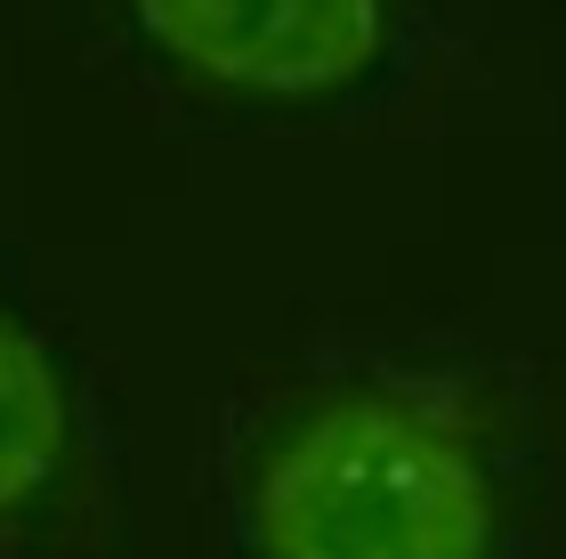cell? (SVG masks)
<instances>
[{"instance_id": "cell-1", "label": "cell", "mask_w": 566, "mask_h": 559, "mask_svg": "<svg viewBox=\"0 0 566 559\" xmlns=\"http://www.w3.org/2000/svg\"><path fill=\"white\" fill-rule=\"evenodd\" d=\"M502 478L461 405L332 381L283 405L243 470L251 559H494Z\"/></svg>"}, {"instance_id": "cell-2", "label": "cell", "mask_w": 566, "mask_h": 559, "mask_svg": "<svg viewBox=\"0 0 566 559\" xmlns=\"http://www.w3.org/2000/svg\"><path fill=\"white\" fill-rule=\"evenodd\" d=\"M178 73L260 106L348 97L389 58V0H130Z\"/></svg>"}, {"instance_id": "cell-3", "label": "cell", "mask_w": 566, "mask_h": 559, "mask_svg": "<svg viewBox=\"0 0 566 559\" xmlns=\"http://www.w3.org/2000/svg\"><path fill=\"white\" fill-rule=\"evenodd\" d=\"M73 478V390L33 324L0 309V536L33 527Z\"/></svg>"}]
</instances>
